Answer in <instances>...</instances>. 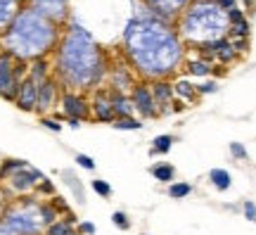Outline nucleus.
<instances>
[{
  "label": "nucleus",
  "mask_w": 256,
  "mask_h": 235,
  "mask_svg": "<svg viewBox=\"0 0 256 235\" xmlns=\"http://www.w3.org/2000/svg\"><path fill=\"white\" fill-rule=\"evenodd\" d=\"M209 181L214 183V188L223 192V190L230 188L232 178H230V173L226 171V169H211V171H209Z\"/></svg>",
  "instance_id": "25"
},
{
  "label": "nucleus",
  "mask_w": 256,
  "mask_h": 235,
  "mask_svg": "<svg viewBox=\"0 0 256 235\" xmlns=\"http://www.w3.org/2000/svg\"><path fill=\"white\" fill-rule=\"evenodd\" d=\"M76 230H78L81 235H95L98 233V228H95L92 221H78V223H76Z\"/></svg>",
  "instance_id": "36"
},
{
  "label": "nucleus",
  "mask_w": 256,
  "mask_h": 235,
  "mask_svg": "<svg viewBox=\"0 0 256 235\" xmlns=\"http://www.w3.org/2000/svg\"><path fill=\"white\" fill-rule=\"evenodd\" d=\"M190 192H192V185H190V183H185V181L168 183V197H174V199H183V197H188Z\"/></svg>",
  "instance_id": "28"
},
{
  "label": "nucleus",
  "mask_w": 256,
  "mask_h": 235,
  "mask_svg": "<svg viewBox=\"0 0 256 235\" xmlns=\"http://www.w3.org/2000/svg\"><path fill=\"white\" fill-rule=\"evenodd\" d=\"M36 100H38V83L34 79H24V81L19 83V91H17V100H14V105H17L22 112H36Z\"/></svg>",
  "instance_id": "14"
},
{
  "label": "nucleus",
  "mask_w": 256,
  "mask_h": 235,
  "mask_svg": "<svg viewBox=\"0 0 256 235\" xmlns=\"http://www.w3.org/2000/svg\"><path fill=\"white\" fill-rule=\"evenodd\" d=\"M76 223H78V218L74 216V211H72V214H66L64 218H57L52 226H48L43 235H69L76 228Z\"/></svg>",
  "instance_id": "20"
},
{
  "label": "nucleus",
  "mask_w": 256,
  "mask_h": 235,
  "mask_svg": "<svg viewBox=\"0 0 256 235\" xmlns=\"http://www.w3.org/2000/svg\"><path fill=\"white\" fill-rule=\"evenodd\" d=\"M64 3H69V0H64Z\"/></svg>",
  "instance_id": "47"
},
{
  "label": "nucleus",
  "mask_w": 256,
  "mask_h": 235,
  "mask_svg": "<svg viewBox=\"0 0 256 235\" xmlns=\"http://www.w3.org/2000/svg\"><path fill=\"white\" fill-rule=\"evenodd\" d=\"M90 119L100 121V124H114V107L110 100V88H95L90 100Z\"/></svg>",
  "instance_id": "10"
},
{
  "label": "nucleus",
  "mask_w": 256,
  "mask_h": 235,
  "mask_svg": "<svg viewBox=\"0 0 256 235\" xmlns=\"http://www.w3.org/2000/svg\"><path fill=\"white\" fill-rule=\"evenodd\" d=\"M150 91H152V98H154V105H156V112L159 117L164 114H171V105H174V83H168L166 79H159V81H152L150 83Z\"/></svg>",
  "instance_id": "13"
},
{
  "label": "nucleus",
  "mask_w": 256,
  "mask_h": 235,
  "mask_svg": "<svg viewBox=\"0 0 256 235\" xmlns=\"http://www.w3.org/2000/svg\"><path fill=\"white\" fill-rule=\"evenodd\" d=\"M228 12L218 8L216 0H192L183 10L178 22V36H183L188 43H214L218 38L228 36Z\"/></svg>",
  "instance_id": "4"
},
{
  "label": "nucleus",
  "mask_w": 256,
  "mask_h": 235,
  "mask_svg": "<svg viewBox=\"0 0 256 235\" xmlns=\"http://www.w3.org/2000/svg\"><path fill=\"white\" fill-rule=\"evenodd\" d=\"M40 202L36 195L10 199L5 209L0 211V223L8 235H43L46 223L40 218Z\"/></svg>",
  "instance_id": "5"
},
{
  "label": "nucleus",
  "mask_w": 256,
  "mask_h": 235,
  "mask_svg": "<svg viewBox=\"0 0 256 235\" xmlns=\"http://www.w3.org/2000/svg\"><path fill=\"white\" fill-rule=\"evenodd\" d=\"M112 223L119 228V230H128V228H130V221H128L126 211H114V214H112Z\"/></svg>",
  "instance_id": "32"
},
{
  "label": "nucleus",
  "mask_w": 256,
  "mask_h": 235,
  "mask_svg": "<svg viewBox=\"0 0 256 235\" xmlns=\"http://www.w3.org/2000/svg\"><path fill=\"white\" fill-rule=\"evenodd\" d=\"M244 19V12L240 8H232V10H228V22L230 24H238V22H242Z\"/></svg>",
  "instance_id": "42"
},
{
  "label": "nucleus",
  "mask_w": 256,
  "mask_h": 235,
  "mask_svg": "<svg viewBox=\"0 0 256 235\" xmlns=\"http://www.w3.org/2000/svg\"><path fill=\"white\" fill-rule=\"evenodd\" d=\"M0 235H8V230H5V228H2V223H0Z\"/></svg>",
  "instance_id": "44"
},
{
  "label": "nucleus",
  "mask_w": 256,
  "mask_h": 235,
  "mask_svg": "<svg viewBox=\"0 0 256 235\" xmlns=\"http://www.w3.org/2000/svg\"><path fill=\"white\" fill-rule=\"evenodd\" d=\"M60 38H62V29L57 24L40 17L31 8H24L2 34L0 43H2V50L12 55L14 60L31 62V60L55 53Z\"/></svg>",
  "instance_id": "3"
},
{
  "label": "nucleus",
  "mask_w": 256,
  "mask_h": 235,
  "mask_svg": "<svg viewBox=\"0 0 256 235\" xmlns=\"http://www.w3.org/2000/svg\"><path fill=\"white\" fill-rule=\"evenodd\" d=\"M194 88H197L200 95H211V93L218 91V83L216 81H204V83H200V86H194Z\"/></svg>",
  "instance_id": "35"
},
{
  "label": "nucleus",
  "mask_w": 256,
  "mask_h": 235,
  "mask_svg": "<svg viewBox=\"0 0 256 235\" xmlns=\"http://www.w3.org/2000/svg\"><path fill=\"white\" fill-rule=\"evenodd\" d=\"M60 81L55 76H48L46 81L38 83V100H36V114L40 117H48V112L60 105Z\"/></svg>",
  "instance_id": "8"
},
{
  "label": "nucleus",
  "mask_w": 256,
  "mask_h": 235,
  "mask_svg": "<svg viewBox=\"0 0 256 235\" xmlns=\"http://www.w3.org/2000/svg\"><path fill=\"white\" fill-rule=\"evenodd\" d=\"M124 43L136 72L150 81L168 79L183 62L185 48L178 31L152 12L145 17L138 15L128 22L124 29Z\"/></svg>",
  "instance_id": "1"
},
{
  "label": "nucleus",
  "mask_w": 256,
  "mask_h": 235,
  "mask_svg": "<svg viewBox=\"0 0 256 235\" xmlns=\"http://www.w3.org/2000/svg\"><path fill=\"white\" fill-rule=\"evenodd\" d=\"M0 53H2V43H0Z\"/></svg>",
  "instance_id": "46"
},
{
  "label": "nucleus",
  "mask_w": 256,
  "mask_h": 235,
  "mask_svg": "<svg viewBox=\"0 0 256 235\" xmlns=\"http://www.w3.org/2000/svg\"><path fill=\"white\" fill-rule=\"evenodd\" d=\"M174 136H168V133H164V136H156L154 140H152V147H150V154L152 157H156V154H166L171 147H174Z\"/></svg>",
  "instance_id": "24"
},
{
  "label": "nucleus",
  "mask_w": 256,
  "mask_h": 235,
  "mask_svg": "<svg viewBox=\"0 0 256 235\" xmlns=\"http://www.w3.org/2000/svg\"><path fill=\"white\" fill-rule=\"evenodd\" d=\"M55 79L66 91H95L107 74L104 53L95 43L90 31L81 24L69 22L66 31L62 34L55 48Z\"/></svg>",
  "instance_id": "2"
},
{
  "label": "nucleus",
  "mask_w": 256,
  "mask_h": 235,
  "mask_svg": "<svg viewBox=\"0 0 256 235\" xmlns=\"http://www.w3.org/2000/svg\"><path fill=\"white\" fill-rule=\"evenodd\" d=\"M22 10H24V0H0V36L8 31Z\"/></svg>",
  "instance_id": "15"
},
{
  "label": "nucleus",
  "mask_w": 256,
  "mask_h": 235,
  "mask_svg": "<svg viewBox=\"0 0 256 235\" xmlns=\"http://www.w3.org/2000/svg\"><path fill=\"white\" fill-rule=\"evenodd\" d=\"M174 95H176V100L188 102V105L197 102V98H200V93H197V88H194V83H190L188 79H178V81L174 83Z\"/></svg>",
  "instance_id": "18"
},
{
  "label": "nucleus",
  "mask_w": 256,
  "mask_h": 235,
  "mask_svg": "<svg viewBox=\"0 0 256 235\" xmlns=\"http://www.w3.org/2000/svg\"><path fill=\"white\" fill-rule=\"evenodd\" d=\"M145 3L154 17L164 19V22H171L178 15H183V10L190 5L192 0H145Z\"/></svg>",
  "instance_id": "12"
},
{
  "label": "nucleus",
  "mask_w": 256,
  "mask_h": 235,
  "mask_svg": "<svg viewBox=\"0 0 256 235\" xmlns=\"http://www.w3.org/2000/svg\"><path fill=\"white\" fill-rule=\"evenodd\" d=\"M150 171H152V176H154L156 181H162V183H174V178H176V166H171V164H166V162L154 164Z\"/></svg>",
  "instance_id": "23"
},
{
  "label": "nucleus",
  "mask_w": 256,
  "mask_h": 235,
  "mask_svg": "<svg viewBox=\"0 0 256 235\" xmlns=\"http://www.w3.org/2000/svg\"><path fill=\"white\" fill-rule=\"evenodd\" d=\"M112 126L116 128V131H140V128H142V121L136 117H119V119H114Z\"/></svg>",
  "instance_id": "27"
},
{
  "label": "nucleus",
  "mask_w": 256,
  "mask_h": 235,
  "mask_svg": "<svg viewBox=\"0 0 256 235\" xmlns=\"http://www.w3.org/2000/svg\"><path fill=\"white\" fill-rule=\"evenodd\" d=\"M110 88L112 91H119V93H126L128 88H133L136 86V79H133V74L128 72L126 64H116L114 69H112V76H110Z\"/></svg>",
  "instance_id": "16"
},
{
  "label": "nucleus",
  "mask_w": 256,
  "mask_h": 235,
  "mask_svg": "<svg viewBox=\"0 0 256 235\" xmlns=\"http://www.w3.org/2000/svg\"><path fill=\"white\" fill-rule=\"evenodd\" d=\"M185 72L190 74V76H209L211 74V64L209 62H204V60H188V62H185Z\"/></svg>",
  "instance_id": "26"
},
{
  "label": "nucleus",
  "mask_w": 256,
  "mask_h": 235,
  "mask_svg": "<svg viewBox=\"0 0 256 235\" xmlns=\"http://www.w3.org/2000/svg\"><path fill=\"white\" fill-rule=\"evenodd\" d=\"M60 107L64 119H78V121L90 119V100H86V95L78 91H64L60 95Z\"/></svg>",
  "instance_id": "7"
},
{
  "label": "nucleus",
  "mask_w": 256,
  "mask_h": 235,
  "mask_svg": "<svg viewBox=\"0 0 256 235\" xmlns=\"http://www.w3.org/2000/svg\"><path fill=\"white\" fill-rule=\"evenodd\" d=\"M36 192L48 195V197H55V185H52V181H50V178H43V181L36 185Z\"/></svg>",
  "instance_id": "34"
},
{
  "label": "nucleus",
  "mask_w": 256,
  "mask_h": 235,
  "mask_svg": "<svg viewBox=\"0 0 256 235\" xmlns=\"http://www.w3.org/2000/svg\"><path fill=\"white\" fill-rule=\"evenodd\" d=\"M40 218H43V223H46V228L48 226H52L57 218H62L60 214H57V209L50 204V199L48 202H40Z\"/></svg>",
  "instance_id": "29"
},
{
  "label": "nucleus",
  "mask_w": 256,
  "mask_h": 235,
  "mask_svg": "<svg viewBox=\"0 0 256 235\" xmlns=\"http://www.w3.org/2000/svg\"><path fill=\"white\" fill-rule=\"evenodd\" d=\"M110 100H112V107H114L116 119H119V117H133L136 107H133V102H130V95L119 93V91H112V88H110Z\"/></svg>",
  "instance_id": "17"
},
{
  "label": "nucleus",
  "mask_w": 256,
  "mask_h": 235,
  "mask_svg": "<svg viewBox=\"0 0 256 235\" xmlns=\"http://www.w3.org/2000/svg\"><path fill=\"white\" fill-rule=\"evenodd\" d=\"M26 166H28L26 159H2V162H0V183H5L12 173L22 171V169H26Z\"/></svg>",
  "instance_id": "22"
},
{
  "label": "nucleus",
  "mask_w": 256,
  "mask_h": 235,
  "mask_svg": "<svg viewBox=\"0 0 256 235\" xmlns=\"http://www.w3.org/2000/svg\"><path fill=\"white\" fill-rule=\"evenodd\" d=\"M50 204H52V207L57 209V214H60V216H66V214H72V209H69V204H66V202H64V197H60V195H55V197H50Z\"/></svg>",
  "instance_id": "33"
},
{
  "label": "nucleus",
  "mask_w": 256,
  "mask_h": 235,
  "mask_svg": "<svg viewBox=\"0 0 256 235\" xmlns=\"http://www.w3.org/2000/svg\"><path fill=\"white\" fill-rule=\"evenodd\" d=\"M130 102H133L136 112L142 119H156L159 117L154 98H152V91H150V83H145V81L136 83V86L130 88Z\"/></svg>",
  "instance_id": "9"
},
{
  "label": "nucleus",
  "mask_w": 256,
  "mask_h": 235,
  "mask_svg": "<svg viewBox=\"0 0 256 235\" xmlns=\"http://www.w3.org/2000/svg\"><path fill=\"white\" fill-rule=\"evenodd\" d=\"M69 235H81V233H78V230H76V228H74V230H72V233H69Z\"/></svg>",
  "instance_id": "45"
},
{
  "label": "nucleus",
  "mask_w": 256,
  "mask_h": 235,
  "mask_svg": "<svg viewBox=\"0 0 256 235\" xmlns=\"http://www.w3.org/2000/svg\"><path fill=\"white\" fill-rule=\"evenodd\" d=\"M230 41V46H232V50H235V53H247V38H228Z\"/></svg>",
  "instance_id": "40"
},
{
  "label": "nucleus",
  "mask_w": 256,
  "mask_h": 235,
  "mask_svg": "<svg viewBox=\"0 0 256 235\" xmlns=\"http://www.w3.org/2000/svg\"><path fill=\"white\" fill-rule=\"evenodd\" d=\"M90 188L100 195V197H112V185L107 181H102V178H95V181H90Z\"/></svg>",
  "instance_id": "31"
},
{
  "label": "nucleus",
  "mask_w": 256,
  "mask_h": 235,
  "mask_svg": "<svg viewBox=\"0 0 256 235\" xmlns=\"http://www.w3.org/2000/svg\"><path fill=\"white\" fill-rule=\"evenodd\" d=\"M230 154H232L235 159H247V150H244L242 143H230Z\"/></svg>",
  "instance_id": "39"
},
{
  "label": "nucleus",
  "mask_w": 256,
  "mask_h": 235,
  "mask_svg": "<svg viewBox=\"0 0 256 235\" xmlns=\"http://www.w3.org/2000/svg\"><path fill=\"white\" fill-rule=\"evenodd\" d=\"M48 76H52V67H50V60L48 57H38V60H31L28 62V79H34L36 83L46 81Z\"/></svg>",
  "instance_id": "19"
},
{
  "label": "nucleus",
  "mask_w": 256,
  "mask_h": 235,
  "mask_svg": "<svg viewBox=\"0 0 256 235\" xmlns=\"http://www.w3.org/2000/svg\"><path fill=\"white\" fill-rule=\"evenodd\" d=\"M46 178V173L34 169V166H26V169H22V171L12 173L8 181L2 183V190L8 192L10 197H24V195H31V192H36V185Z\"/></svg>",
  "instance_id": "6"
},
{
  "label": "nucleus",
  "mask_w": 256,
  "mask_h": 235,
  "mask_svg": "<svg viewBox=\"0 0 256 235\" xmlns=\"http://www.w3.org/2000/svg\"><path fill=\"white\" fill-rule=\"evenodd\" d=\"M242 209H244V216H247L249 221H256V204L252 202V199H244Z\"/></svg>",
  "instance_id": "41"
},
{
  "label": "nucleus",
  "mask_w": 256,
  "mask_h": 235,
  "mask_svg": "<svg viewBox=\"0 0 256 235\" xmlns=\"http://www.w3.org/2000/svg\"><path fill=\"white\" fill-rule=\"evenodd\" d=\"M26 8L38 12L40 17L50 19V22L57 24V27H62V22H66V15H69L64 0H28Z\"/></svg>",
  "instance_id": "11"
},
{
  "label": "nucleus",
  "mask_w": 256,
  "mask_h": 235,
  "mask_svg": "<svg viewBox=\"0 0 256 235\" xmlns=\"http://www.w3.org/2000/svg\"><path fill=\"white\" fill-rule=\"evenodd\" d=\"M66 124H69L72 128H78V126H81V121H78V119H66Z\"/></svg>",
  "instance_id": "43"
},
{
  "label": "nucleus",
  "mask_w": 256,
  "mask_h": 235,
  "mask_svg": "<svg viewBox=\"0 0 256 235\" xmlns=\"http://www.w3.org/2000/svg\"><path fill=\"white\" fill-rule=\"evenodd\" d=\"M40 124H43L48 131H52V133H60V131H62V124L52 117H40Z\"/></svg>",
  "instance_id": "37"
},
{
  "label": "nucleus",
  "mask_w": 256,
  "mask_h": 235,
  "mask_svg": "<svg viewBox=\"0 0 256 235\" xmlns=\"http://www.w3.org/2000/svg\"><path fill=\"white\" fill-rule=\"evenodd\" d=\"M76 164H78L81 169H88V171H92V169H95V159H92V157H88V154H76Z\"/></svg>",
  "instance_id": "38"
},
{
  "label": "nucleus",
  "mask_w": 256,
  "mask_h": 235,
  "mask_svg": "<svg viewBox=\"0 0 256 235\" xmlns=\"http://www.w3.org/2000/svg\"><path fill=\"white\" fill-rule=\"evenodd\" d=\"M62 178H64V183H66V188L74 192L76 202H78V204H86V192H83V183L78 181V176H76L74 171H69V169H64Z\"/></svg>",
  "instance_id": "21"
},
{
  "label": "nucleus",
  "mask_w": 256,
  "mask_h": 235,
  "mask_svg": "<svg viewBox=\"0 0 256 235\" xmlns=\"http://www.w3.org/2000/svg\"><path fill=\"white\" fill-rule=\"evenodd\" d=\"M228 36L230 38H247L249 36V22L247 19H242V22H238V24H230Z\"/></svg>",
  "instance_id": "30"
}]
</instances>
